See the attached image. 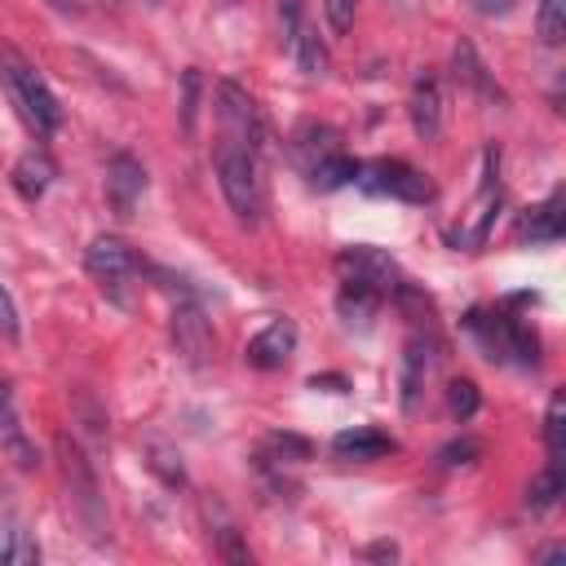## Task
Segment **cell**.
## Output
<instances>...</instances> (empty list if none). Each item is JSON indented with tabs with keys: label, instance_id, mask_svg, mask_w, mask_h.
Returning a JSON list of instances; mask_svg holds the SVG:
<instances>
[{
	"label": "cell",
	"instance_id": "obj_1",
	"mask_svg": "<svg viewBox=\"0 0 566 566\" xmlns=\"http://www.w3.org/2000/svg\"><path fill=\"white\" fill-rule=\"evenodd\" d=\"M53 447H57V464H62V482H66V504H71L75 522L84 526V535L93 544H106L111 539V517H106V500H102L93 460L84 455V447L71 433H57Z\"/></svg>",
	"mask_w": 566,
	"mask_h": 566
},
{
	"label": "cell",
	"instance_id": "obj_2",
	"mask_svg": "<svg viewBox=\"0 0 566 566\" xmlns=\"http://www.w3.org/2000/svg\"><path fill=\"white\" fill-rule=\"evenodd\" d=\"M0 75L9 84V97L18 106V115L27 119V128H35L40 137H53L62 128V106L53 97V88L44 84V75L18 53V49H0Z\"/></svg>",
	"mask_w": 566,
	"mask_h": 566
},
{
	"label": "cell",
	"instance_id": "obj_3",
	"mask_svg": "<svg viewBox=\"0 0 566 566\" xmlns=\"http://www.w3.org/2000/svg\"><path fill=\"white\" fill-rule=\"evenodd\" d=\"M212 164H217V181H221V195L230 203V212L248 226H256L261 217V172H256V155L252 150H239L230 142H217L212 150Z\"/></svg>",
	"mask_w": 566,
	"mask_h": 566
},
{
	"label": "cell",
	"instance_id": "obj_4",
	"mask_svg": "<svg viewBox=\"0 0 566 566\" xmlns=\"http://www.w3.org/2000/svg\"><path fill=\"white\" fill-rule=\"evenodd\" d=\"M469 332L473 340L482 345V354L491 363H517V367H535L539 363V340L531 327H522L517 318L509 314H482L473 310L469 314Z\"/></svg>",
	"mask_w": 566,
	"mask_h": 566
},
{
	"label": "cell",
	"instance_id": "obj_5",
	"mask_svg": "<svg viewBox=\"0 0 566 566\" xmlns=\"http://www.w3.org/2000/svg\"><path fill=\"white\" fill-rule=\"evenodd\" d=\"M84 265L97 279V287H102L106 301H115V305H128L133 301V279L142 274V261H137V252L119 234H97L88 243V252H84Z\"/></svg>",
	"mask_w": 566,
	"mask_h": 566
},
{
	"label": "cell",
	"instance_id": "obj_6",
	"mask_svg": "<svg viewBox=\"0 0 566 566\" xmlns=\"http://www.w3.org/2000/svg\"><path fill=\"white\" fill-rule=\"evenodd\" d=\"M217 119H221V142H230L239 150H252V155L265 150V142H270L265 115L252 102V93L239 88L234 80H221L217 84Z\"/></svg>",
	"mask_w": 566,
	"mask_h": 566
},
{
	"label": "cell",
	"instance_id": "obj_7",
	"mask_svg": "<svg viewBox=\"0 0 566 566\" xmlns=\"http://www.w3.org/2000/svg\"><path fill=\"white\" fill-rule=\"evenodd\" d=\"M336 279L345 287H367V292H376L385 301V296L398 292L402 270H398V261L389 252H380L371 243H354V248H340L336 252Z\"/></svg>",
	"mask_w": 566,
	"mask_h": 566
},
{
	"label": "cell",
	"instance_id": "obj_8",
	"mask_svg": "<svg viewBox=\"0 0 566 566\" xmlns=\"http://www.w3.org/2000/svg\"><path fill=\"white\" fill-rule=\"evenodd\" d=\"M500 155L486 150V168H482V186L473 195V203L460 212V221L447 230V243L451 248H482L491 226H495V208H500Z\"/></svg>",
	"mask_w": 566,
	"mask_h": 566
},
{
	"label": "cell",
	"instance_id": "obj_9",
	"mask_svg": "<svg viewBox=\"0 0 566 566\" xmlns=\"http://www.w3.org/2000/svg\"><path fill=\"white\" fill-rule=\"evenodd\" d=\"M367 195H389V199H402V203H429L433 199V186L420 168L402 164V159H371V164H358V177H354Z\"/></svg>",
	"mask_w": 566,
	"mask_h": 566
},
{
	"label": "cell",
	"instance_id": "obj_10",
	"mask_svg": "<svg viewBox=\"0 0 566 566\" xmlns=\"http://www.w3.org/2000/svg\"><path fill=\"white\" fill-rule=\"evenodd\" d=\"M168 332H172V345H177V354H181L190 367H203V363L212 358V349H217L212 323L203 318V310H199V301H195V296H181V301L172 305Z\"/></svg>",
	"mask_w": 566,
	"mask_h": 566
},
{
	"label": "cell",
	"instance_id": "obj_11",
	"mask_svg": "<svg viewBox=\"0 0 566 566\" xmlns=\"http://www.w3.org/2000/svg\"><path fill=\"white\" fill-rule=\"evenodd\" d=\"M142 195H146V168H142V159L128 155V150H115L106 159V203H111V212L119 221H128L137 212Z\"/></svg>",
	"mask_w": 566,
	"mask_h": 566
},
{
	"label": "cell",
	"instance_id": "obj_12",
	"mask_svg": "<svg viewBox=\"0 0 566 566\" xmlns=\"http://www.w3.org/2000/svg\"><path fill=\"white\" fill-rule=\"evenodd\" d=\"M0 455H4L13 469H22V473H31V469L40 464V451H35V442L27 438L22 416H18L13 380H0Z\"/></svg>",
	"mask_w": 566,
	"mask_h": 566
},
{
	"label": "cell",
	"instance_id": "obj_13",
	"mask_svg": "<svg viewBox=\"0 0 566 566\" xmlns=\"http://www.w3.org/2000/svg\"><path fill=\"white\" fill-rule=\"evenodd\" d=\"M287 150H292L296 168L310 177L318 164H327L332 155H340V133H336L332 124L305 119V124H296V128H292V137H287Z\"/></svg>",
	"mask_w": 566,
	"mask_h": 566
},
{
	"label": "cell",
	"instance_id": "obj_14",
	"mask_svg": "<svg viewBox=\"0 0 566 566\" xmlns=\"http://www.w3.org/2000/svg\"><path fill=\"white\" fill-rule=\"evenodd\" d=\"M407 115H411V128H416L420 142H438V133H442V88H438V75L420 71L411 80Z\"/></svg>",
	"mask_w": 566,
	"mask_h": 566
},
{
	"label": "cell",
	"instance_id": "obj_15",
	"mask_svg": "<svg viewBox=\"0 0 566 566\" xmlns=\"http://www.w3.org/2000/svg\"><path fill=\"white\" fill-rule=\"evenodd\" d=\"M292 349H296V327H292V318H274V323H265V327L248 340L243 358H248L252 367H261V371H274V367H283V363L292 358Z\"/></svg>",
	"mask_w": 566,
	"mask_h": 566
},
{
	"label": "cell",
	"instance_id": "obj_16",
	"mask_svg": "<svg viewBox=\"0 0 566 566\" xmlns=\"http://www.w3.org/2000/svg\"><path fill=\"white\" fill-rule=\"evenodd\" d=\"M566 230V212H562V190H553L544 203L526 208L517 221V243H557Z\"/></svg>",
	"mask_w": 566,
	"mask_h": 566
},
{
	"label": "cell",
	"instance_id": "obj_17",
	"mask_svg": "<svg viewBox=\"0 0 566 566\" xmlns=\"http://www.w3.org/2000/svg\"><path fill=\"white\" fill-rule=\"evenodd\" d=\"M433 367V345L424 336H411L402 345V371H398V389H402V411H416V398L424 389V376Z\"/></svg>",
	"mask_w": 566,
	"mask_h": 566
},
{
	"label": "cell",
	"instance_id": "obj_18",
	"mask_svg": "<svg viewBox=\"0 0 566 566\" xmlns=\"http://www.w3.org/2000/svg\"><path fill=\"white\" fill-rule=\"evenodd\" d=\"M332 451H336L340 460H380V455H394L398 442H394L385 429H376V424H358V429L336 433V438H332Z\"/></svg>",
	"mask_w": 566,
	"mask_h": 566
},
{
	"label": "cell",
	"instance_id": "obj_19",
	"mask_svg": "<svg viewBox=\"0 0 566 566\" xmlns=\"http://www.w3.org/2000/svg\"><path fill=\"white\" fill-rule=\"evenodd\" d=\"M283 44H287L292 62H296L305 75H323V71H327V49H323V40H318V31H314L310 18L296 22L292 31H283Z\"/></svg>",
	"mask_w": 566,
	"mask_h": 566
},
{
	"label": "cell",
	"instance_id": "obj_20",
	"mask_svg": "<svg viewBox=\"0 0 566 566\" xmlns=\"http://www.w3.org/2000/svg\"><path fill=\"white\" fill-rule=\"evenodd\" d=\"M451 66H455V80L464 84V88H473V93H482V97H491V102H504V93H500V84L486 75V66H482V57L473 53V44H455V53H451Z\"/></svg>",
	"mask_w": 566,
	"mask_h": 566
},
{
	"label": "cell",
	"instance_id": "obj_21",
	"mask_svg": "<svg viewBox=\"0 0 566 566\" xmlns=\"http://www.w3.org/2000/svg\"><path fill=\"white\" fill-rule=\"evenodd\" d=\"M49 181H53V159H49L44 150H27V155L13 164V190H18L22 199H40V195L49 190Z\"/></svg>",
	"mask_w": 566,
	"mask_h": 566
},
{
	"label": "cell",
	"instance_id": "obj_22",
	"mask_svg": "<svg viewBox=\"0 0 566 566\" xmlns=\"http://www.w3.org/2000/svg\"><path fill=\"white\" fill-rule=\"evenodd\" d=\"M40 562V544L18 526V522H0V566H35Z\"/></svg>",
	"mask_w": 566,
	"mask_h": 566
},
{
	"label": "cell",
	"instance_id": "obj_23",
	"mask_svg": "<svg viewBox=\"0 0 566 566\" xmlns=\"http://www.w3.org/2000/svg\"><path fill=\"white\" fill-rule=\"evenodd\" d=\"M544 447H548V464H562L566 455V394L553 389L548 411H544Z\"/></svg>",
	"mask_w": 566,
	"mask_h": 566
},
{
	"label": "cell",
	"instance_id": "obj_24",
	"mask_svg": "<svg viewBox=\"0 0 566 566\" xmlns=\"http://www.w3.org/2000/svg\"><path fill=\"white\" fill-rule=\"evenodd\" d=\"M310 451H314V447H310L305 438H296V433H270V438H265V451H261L256 460L283 469V464H305Z\"/></svg>",
	"mask_w": 566,
	"mask_h": 566
},
{
	"label": "cell",
	"instance_id": "obj_25",
	"mask_svg": "<svg viewBox=\"0 0 566 566\" xmlns=\"http://www.w3.org/2000/svg\"><path fill=\"white\" fill-rule=\"evenodd\" d=\"M562 491H566L562 464H548V469H539V473L531 478V486H526V509H531V513H548Z\"/></svg>",
	"mask_w": 566,
	"mask_h": 566
},
{
	"label": "cell",
	"instance_id": "obj_26",
	"mask_svg": "<svg viewBox=\"0 0 566 566\" xmlns=\"http://www.w3.org/2000/svg\"><path fill=\"white\" fill-rule=\"evenodd\" d=\"M199 97H203V75H199V66H186V71H181V97H177V119H181V133H186V137H195Z\"/></svg>",
	"mask_w": 566,
	"mask_h": 566
},
{
	"label": "cell",
	"instance_id": "obj_27",
	"mask_svg": "<svg viewBox=\"0 0 566 566\" xmlns=\"http://www.w3.org/2000/svg\"><path fill=\"white\" fill-rule=\"evenodd\" d=\"M336 310H340V318L345 323H371V314L380 310V296L376 292H367V287H345L340 283V296H336Z\"/></svg>",
	"mask_w": 566,
	"mask_h": 566
},
{
	"label": "cell",
	"instance_id": "obj_28",
	"mask_svg": "<svg viewBox=\"0 0 566 566\" xmlns=\"http://www.w3.org/2000/svg\"><path fill=\"white\" fill-rule=\"evenodd\" d=\"M535 31H539L544 44H562V35H566V0H539Z\"/></svg>",
	"mask_w": 566,
	"mask_h": 566
},
{
	"label": "cell",
	"instance_id": "obj_29",
	"mask_svg": "<svg viewBox=\"0 0 566 566\" xmlns=\"http://www.w3.org/2000/svg\"><path fill=\"white\" fill-rule=\"evenodd\" d=\"M478 402H482V394H478L473 380H451V385H447V411H451L455 420H469V416L478 411Z\"/></svg>",
	"mask_w": 566,
	"mask_h": 566
},
{
	"label": "cell",
	"instance_id": "obj_30",
	"mask_svg": "<svg viewBox=\"0 0 566 566\" xmlns=\"http://www.w3.org/2000/svg\"><path fill=\"white\" fill-rule=\"evenodd\" d=\"M150 469L168 482V486H181L186 482V469H181V455L168 451V447H150Z\"/></svg>",
	"mask_w": 566,
	"mask_h": 566
},
{
	"label": "cell",
	"instance_id": "obj_31",
	"mask_svg": "<svg viewBox=\"0 0 566 566\" xmlns=\"http://www.w3.org/2000/svg\"><path fill=\"white\" fill-rule=\"evenodd\" d=\"M482 455V442L478 438H455V442H447L442 451H438V460L447 464V469H455V464H473Z\"/></svg>",
	"mask_w": 566,
	"mask_h": 566
},
{
	"label": "cell",
	"instance_id": "obj_32",
	"mask_svg": "<svg viewBox=\"0 0 566 566\" xmlns=\"http://www.w3.org/2000/svg\"><path fill=\"white\" fill-rule=\"evenodd\" d=\"M354 13H358V0H323V18L336 35H345L354 27Z\"/></svg>",
	"mask_w": 566,
	"mask_h": 566
},
{
	"label": "cell",
	"instance_id": "obj_33",
	"mask_svg": "<svg viewBox=\"0 0 566 566\" xmlns=\"http://www.w3.org/2000/svg\"><path fill=\"white\" fill-rule=\"evenodd\" d=\"M0 336H4L9 345H18V340H22V327H18V305H13L9 287H4V274H0Z\"/></svg>",
	"mask_w": 566,
	"mask_h": 566
},
{
	"label": "cell",
	"instance_id": "obj_34",
	"mask_svg": "<svg viewBox=\"0 0 566 566\" xmlns=\"http://www.w3.org/2000/svg\"><path fill=\"white\" fill-rule=\"evenodd\" d=\"M217 553H221L226 562H239V566H248V562H252V553H248V544L239 539V531H234V526H226V531L217 535Z\"/></svg>",
	"mask_w": 566,
	"mask_h": 566
},
{
	"label": "cell",
	"instance_id": "obj_35",
	"mask_svg": "<svg viewBox=\"0 0 566 566\" xmlns=\"http://www.w3.org/2000/svg\"><path fill=\"white\" fill-rule=\"evenodd\" d=\"M279 22H283V31L305 22V0H279Z\"/></svg>",
	"mask_w": 566,
	"mask_h": 566
},
{
	"label": "cell",
	"instance_id": "obj_36",
	"mask_svg": "<svg viewBox=\"0 0 566 566\" xmlns=\"http://www.w3.org/2000/svg\"><path fill=\"white\" fill-rule=\"evenodd\" d=\"M513 4L517 0H469V9L482 18H504V13H513Z\"/></svg>",
	"mask_w": 566,
	"mask_h": 566
},
{
	"label": "cell",
	"instance_id": "obj_37",
	"mask_svg": "<svg viewBox=\"0 0 566 566\" xmlns=\"http://www.w3.org/2000/svg\"><path fill=\"white\" fill-rule=\"evenodd\" d=\"M363 557H367V562H394V557H398V544L376 539V544H367V548H363Z\"/></svg>",
	"mask_w": 566,
	"mask_h": 566
},
{
	"label": "cell",
	"instance_id": "obj_38",
	"mask_svg": "<svg viewBox=\"0 0 566 566\" xmlns=\"http://www.w3.org/2000/svg\"><path fill=\"white\" fill-rule=\"evenodd\" d=\"M323 385L340 394V389H345V376H310V389H323Z\"/></svg>",
	"mask_w": 566,
	"mask_h": 566
},
{
	"label": "cell",
	"instance_id": "obj_39",
	"mask_svg": "<svg viewBox=\"0 0 566 566\" xmlns=\"http://www.w3.org/2000/svg\"><path fill=\"white\" fill-rule=\"evenodd\" d=\"M557 557H562V544H548V548L535 553V562H557Z\"/></svg>",
	"mask_w": 566,
	"mask_h": 566
},
{
	"label": "cell",
	"instance_id": "obj_40",
	"mask_svg": "<svg viewBox=\"0 0 566 566\" xmlns=\"http://www.w3.org/2000/svg\"><path fill=\"white\" fill-rule=\"evenodd\" d=\"M57 13H80V0H49Z\"/></svg>",
	"mask_w": 566,
	"mask_h": 566
},
{
	"label": "cell",
	"instance_id": "obj_41",
	"mask_svg": "<svg viewBox=\"0 0 566 566\" xmlns=\"http://www.w3.org/2000/svg\"><path fill=\"white\" fill-rule=\"evenodd\" d=\"M150 4H159V0H150Z\"/></svg>",
	"mask_w": 566,
	"mask_h": 566
}]
</instances>
